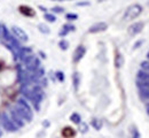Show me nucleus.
Masks as SVG:
<instances>
[{
	"instance_id": "obj_1",
	"label": "nucleus",
	"mask_w": 149,
	"mask_h": 138,
	"mask_svg": "<svg viewBox=\"0 0 149 138\" xmlns=\"http://www.w3.org/2000/svg\"><path fill=\"white\" fill-rule=\"evenodd\" d=\"M15 111L16 113L19 114L21 118L23 120H26V121H30L32 118V111L30 108V106L28 105V102L23 99H19L16 105H15Z\"/></svg>"
},
{
	"instance_id": "obj_2",
	"label": "nucleus",
	"mask_w": 149,
	"mask_h": 138,
	"mask_svg": "<svg viewBox=\"0 0 149 138\" xmlns=\"http://www.w3.org/2000/svg\"><path fill=\"white\" fill-rule=\"evenodd\" d=\"M141 13H142V6L139 5V4H133V5H131V6H129V7L126 8L123 19L125 21L134 20V19H136Z\"/></svg>"
},
{
	"instance_id": "obj_3",
	"label": "nucleus",
	"mask_w": 149,
	"mask_h": 138,
	"mask_svg": "<svg viewBox=\"0 0 149 138\" xmlns=\"http://www.w3.org/2000/svg\"><path fill=\"white\" fill-rule=\"evenodd\" d=\"M12 32L14 34V37H15L16 39L21 40V41H23V43H26V41L29 40V37H28V35L25 34V31H24L23 29H21L19 27H17V25H13V27H12Z\"/></svg>"
},
{
	"instance_id": "obj_4",
	"label": "nucleus",
	"mask_w": 149,
	"mask_h": 138,
	"mask_svg": "<svg viewBox=\"0 0 149 138\" xmlns=\"http://www.w3.org/2000/svg\"><path fill=\"white\" fill-rule=\"evenodd\" d=\"M143 27H145L143 22H135V23L131 24L130 27L127 28V32H129L130 36H136L142 31Z\"/></svg>"
},
{
	"instance_id": "obj_5",
	"label": "nucleus",
	"mask_w": 149,
	"mask_h": 138,
	"mask_svg": "<svg viewBox=\"0 0 149 138\" xmlns=\"http://www.w3.org/2000/svg\"><path fill=\"white\" fill-rule=\"evenodd\" d=\"M85 53H86V47H85L84 45L77 46V48L74 50V55H72V62H74V63H78L80 60L84 58Z\"/></svg>"
},
{
	"instance_id": "obj_6",
	"label": "nucleus",
	"mask_w": 149,
	"mask_h": 138,
	"mask_svg": "<svg viewBox=\"0 0 149 138\" xmlns=\"http://www.w3.org/2000/svg\"><path fill=\"white\" fill-rule=\"evenodd\" d=\"M108 29V24L106 22H96L93 25L90 27L88 32L90 34H97V32H103Z\"/></svg>"
},
{
	"instance_id": "obj_7",
	"label": "nucleus",
	"mask_w": 149,
	"mask_h": 138,
	"mask_svg": "<svg viewBox=\"0 0 149 138\" xmlns=\"http://www.w3.org/2000/svg\"><path fill=\"white\" fill-rule=\"evenodd\" d=\"M19 11L21 14L28 16V18H33L36 15V12L33 8H31L30 6H26V5H23V6H19Z\"/></svg>"
},
{
	"instance_id": "obj_8",
	"label": "nucleus",
	"mask_w": 149,
	"mask_h": 138,
	"mask_svg": "<svg viewBox=\"0 0 149 138\" xmlns=\"http://www.w3.org/2000/svg\"><path fill=\"white\" fill-rule=\"evenodd\" d=\"M74 25L72 24H64L63 27H62V29H61V31L58 32V35L61 36V37H64V36H67L70 31H74Z\"/></svg>"
},
{
	"instance_id": "obj_9",
	"label": "nucleus",
	"mask_w": 149,
	"mask_h": 138,
	"mask_svg": "<svg viewBox=\"0 0 149 138\" xmlns=\"http://www.w3.org/2000/svg\"><path fill=\"white\" fill-rule=\"evenodd\" d=\"M74 135H76L74 129L70 128V127H65V128L62 130V136L64 138H72Z\"/></svg>"
},
{
	"instance_id": "obj_10",
	"label": "nucleus",
	"mask_w": 149,
	"mask_h": 138,
	"mask_svg": "<svg viewBox=\"0 0 149 138\" xmlns=\"http://www.w3.org/2000/svg\"><path fill=\"white\" fill-rule=\"evenodd\" d=\"M136 78L140 82H146V83H149V74L143 71V70H139L138 74H136Z\"/></svg>"
},
{
	"instance_id": "obj_11",
	"label": "nucleus",
	"mask_w": 149,
	"mask_h": 138,
	"mask_svg": "<svg viewBox=\"0 0 149 138\" xmlns=\"http://www.w3.org/2000/svg\"><path fill=\"white\" fill-rule=\"evenodd\" d=\"M123 64H124V57L118 52L116 53V57H115V66L117 68H120Z\"/></svg>"
},
{
	"instance_id": "obj_12",
	"label": "nucleus",
	"mask_w": 149,
	"mask_h": 138,
	"mask_svg": "<svg viewBox=\"0 0 149 138\" xmlns=\"http://www.w3.org/2000/svg\"><path fill=\"white\" fill-rule=\"evenodd\" d=\"M139 95L142 100H149V88L147 89H139Z\"/></svg>"
},
{
	"instance_id": "obj_13",
	"label": "nucleus",
	"mask_w": 149,
	"mask_h": 138,
	"mask_svg": "<svg viewBox=\"0 0 149 138\" xmlns=\"http://www.w3.org/2000/svg\"><path fill=\"white\" fill-rule=\"evenodd\" d=\"M72 82H74V90L77 91L78 90V86H79V82H80V78H79V74L76 71L72 75Z\"/></svg>"
},
{
	"instance_id": "obj_14",
	"label": "nucleus",
	"mask_w": 149,
	"mask_h": 138,
	"mask_svg": "<svg viewBox=\"0 0 149 138\" xmlns=\"http://www.w3.org/2000/svg\"><path fill=\"white\" fill-rule=\"evenodd\" d=\"M38 29H39V31L40 32H42V34H49L51 32V30H49V28L46 25V24H44V23H41V24H39L38 25Z\"/></svg>"
},
{
	"instance_id": "obj_15",
	"label": "nucleus",
	"mask_w": 149,
	"mask_h": 138,
	"mask_svg": "<svg viewBox=\"0 0 149 138\" xmlns=\"http://www.w3.org/2000/svg\"><path fill=\"white\" fill-rule=\"evenodd\" d=\"M70 120H71L74 123H76V124H79L80 121H81V118H80V115H79L78 113H72L71 116H70Z\"/></svg>"
},
{
	"instance_id": "obj_16",
	"label": "nucleus",
	"mask_w": 149,
	"mask_h": 138,
	"mask_svg": "<svg viewBox=\"0 0 149 138\" xmlns=\"http://www.w3.org/2000/svg\"><path fill=\"white\" fill-rule=\"evenodd\" d=\"M58 47H60L61 50H63V51L68 50V47H69V41H67L65 39L60 40V43H58Z\"/></svg>"
},
{
	"instance_id": "obj_17",
	"label": "nucleus",
	"mask_w": 149,
	"mask_h": 138,
	"mask_svg": "<svg viewBox=\"0 0 149 138\" xmlns=\"http://www.w3.org/2000/svg\"><path fill=\"white\" fill-rule=\"evenodd\" d=\"M44 18H45V20L47 21V22H51V23H54L56 21V18L54 14H49V13H46L45 15H44Z\"/></svg>"
},
{
	"instance_id": "obj_18",
	"label": "nucleus",
	"mask_w": 149,
	"mask_h": 138,
	"mask_svg": "<svg viewBox=\"0 0 149 138\" xmlns=\"http://www.w3.org/2000/svg\"><path fill=\"white\" fill-rule=\"evenodd\" d=\"M140 66H141V70H143V71L149 74V61H142Z\"/></svg>"
},
{
	"instance_id": "obj_19",
	"label": "nucleus",
	"mask_w": 149,
	"mask_h": 138,
	"mask_svg": "<svg viewBox=\"0 0 149 138\" xmlns=\"http://www.w3.org/2000/svg\"><path fill=\"white\" fill-rule=\"evenodd\" d=\"M51 11H52L53 13L60 14V13H63V12H64V8H63V7H61V6H54V7H52V8H51Z\"/></svg>"
},
{
	"instance_id": "obj_20",
	"label": "nucleus",
	"mask_w": 149,
	"mask_h": 138,
	"mask_svg": "<svg viewBox=\"0 0 149 138\" xmlns=\"http://www.w3.org/2000/svg\"><path fill=\"white\" fill-rule=\"evenodd\" d=\"M92 125H93L96 130H100V129H101V127H102V123H101V121H99V120L94 118L93 121H92Z\"/></svg>"
},
{
	"instance_id": "obj_21",
	"label": "nucleus",
	"mask_w": 149,
	"mask_h": 138,
	"mask_svg": "<svg viewBox=\"0 0 149 138\" xmlns=\"http://www.w3.org/2000/svg\"><path fill=\"white\" fill-rule=\"evenodd\" d=\"M65 19L69 21H74L78 19V15H77V14H74V13H68V14L65 15Z\"/></svg>"
},
{
	"instance_id": "obj_22",
	"label": "nucleus",
	"mask_w": 149,
	"mask_h": 138,
	"mask_svg": "<svg viewBox=\"0 0 149 138\" xmlns=\"http://www.w3.org/2000/svg\"><path fill=\"white\" fill-rule=\"evenodd\" d=\"M55 77L58 79L60 82H63V81H64V74H63L62 71H56V73H55Z\"/></svg>"
},
{
	"instance_id": "obj_23",
	"label": "nucleus",
	"mask_w": 149,
	"mask_h": 138,
	"mask_svg": "<svg viewBox=\"0 0 149 138\" xmlns=\"http://www.w3.org/2000/svg\"><path fill=\"white\" fill-rule=\"evenodd\" d=\"M76 5H77V6H88L90 2H77Z\"/></svg>"
},
{
	"instance_id": "obj_24",
	"label": "nucleus",
	"mask_w": 149,
	"mask_h": 138,
	"mask_svg": "<svg viewBox=\"0 0 149 138\" xmlns=\"http://www.w3.org/2000/svg\"><path fill=\"white\" fill-rule=\"evenodd\" d=\"M142 43H143V40H140V41L135 43V44H134V48H138V47H139V46H140V45H141Z\"/></svg>"
},
{
	"instance_id": "obj_25",
	"label": "nucleus",
	"mask_w": 149,
	"mask_h": 138,
	"mask_svg": "<svg viewBox=\"0 0 149 138\" xmlns=\"http://www.w3.org/2000/svg\"><path fill=\"white\" fill-rule=\"evenodd\" d=\"M146 111H147V113H148V115H149V102L146 104Z\"/></svg>"
},
{
	"instance_id": "obj_26",
	"label": "nucleus",
	"mask_w": 149,
	"mask_h": 138,
	"mask_svg": "<svg viewBox=\"0 0 149 138\" xmlns=\"http://www.w3.org/2000/svg\"><path fill=\"white\" fill-rule=\"evenodd\" d=\"M39 9H41L42 12H46V11H47V9H46V8L44 7V6H39Z\"/></svg>"
},
{
	"instance_id": "obj_27",
	"label": "nucleus",
	"mask_w": 149,
	"mask_h": 138,
	"mask_svg": "<svg viewBox=\"0 0 149 138\" xmlns=\"http://www.w3.org/2000/svg\"><path fill=\"white\" fill-rule=\"evenodd\" d=\"M147 58H148V61H149V52L147 53Z\"/></svg>"
},
{
	"instance_id": "obj_28",
	"label": "nucleus",
	"mask_w": 149,
	"mask_h": 138,
	"mask_svg": "<svg viewBox=\"0 0 149 138\" xmlns=\"http://www.w3.org/2000/svg\"><path fill=\"white\" fill-rule=\"evenodd\" d=\"M1 27H2V25H0V31H1Z\"/></svg>"
}]
</instances>
